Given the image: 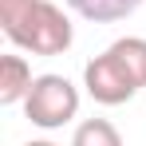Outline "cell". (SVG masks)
<instances>
[{"instance_id":"3","label":"cell","mask_w":146,"mask_h":146,"mask_svg":"<svg viewBox=\"0 0 146 146\" xmlns=\"http://www.w3.org/2000/svg\"><path fill=\"white\" fill-rule=\"evenodd\" d=\"M83 87H87V95L95 99V103H103V107H122V103H130V99L138 95V83L119 67V59H115L111 51L95 55V59L83 67Z\"/></svg>"},{"instance_id":"2","label":"cell","mask_w":146,"mask_h":146,"mask_svg":"<svg viewBox=\"0 0 146 146\" xmlns=\"http://www.w3.org/2000/svg\"><path fill=\"white\" fill-rule=\"evenodd\" d=\"M24 115L32 119V126H40V130H59V126H67V122L79 115V91H75V83L67 75H36V83H32V91L24 99Z\"/></svg>"},{"instance_id":"7","label":"cell","mask_w":146,"mask_h":146,"mask_svg":"<svg viewBox=\"0 0 146 146\" xmlns=\"http://www.w3.org/2000/svg\"><path fill=\"white\" fill-rule=\"evenodd\" d=\"M71 146H122V134L107 119H87V122L75 126Z\"/></svg>"},{"instance_id":"5","label":"cell","mask_w":146,"mask_h":146,"mask_svg":"<svg viewBox=\"0 0 146 146\" xmlns=\"http://www.w3.org/2000/svg\"><path fill=\"white\" fill-rule=\"evenodd\" d=\"M107 51L119 59V67L130 75V79L138 83V91H142L146 87V40L142 36H122V40H115Z\"/></svg>"},{"instance_id":"9","label":"cell","mask_w":146,"mask_h":146,"mask_svg":"<svg viewBox=\"0 0 146 146\" xmlns=\"http://www.w3.org/2000/svg\"><path fill=\"white\" fill-rule=\"evenodd\" d=\"M24 146H55V142H48V138H32V142H24Z\"/></svg>"},{"instance_id":"4","label":"cell","mask_w":146,"mask_h":146,"mask_svg":"<svg viewBox=\"0 0 146 146\" xmlns=\"http://www.w3.org/2000/svg\"><path fill=\"white\" fill-rule=\"evenodd\" d=\"M32 83H36V75H32V63L24 55H0V103L4 107L24 103Z\"/></svg>"},{"instance_id":"6","label":"cell","mask_w":146,"mask_h":146,"mask_svg":"<svg viewBox=\"0 0 146 146\" xmlns=\"http://www.w3.org/2000/svg\"><path fill=\"white\" fill-rule=\"evenodd\" d=\"M142 0H67V8L79 12L83 20H95V24H115L122 16H130Z\"/></svg>"},{"instance_id":"8","label":"cell","mask_w":146,"mask_h":146,"mask_svg":"<svg viewBox=\"0 0 146 146\" xmlns=\"http://www.w3.org/2000/svg\"><path fill=\"white\" fill-rule=\"evenodd\" d=\"M28 8V0H0V24H4V20H12V16H16V12H24Z\"/></svg>"},{"instance_id":"1","label":"cell","mask_w":146,"mask_h":146,"mask_svg":"<svg viewBox=\"0 0 146 146\" xmlns=\"http://www.w3.org/2000/svg\"><path fill=\"white\" fill-rule=\"evenodd\" d=\"M0 28L20 51H32V55H63L75 44V28L67 12L51 0H28L24 12H16Z\"/></svg>"}]
</instances>
